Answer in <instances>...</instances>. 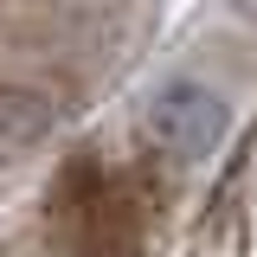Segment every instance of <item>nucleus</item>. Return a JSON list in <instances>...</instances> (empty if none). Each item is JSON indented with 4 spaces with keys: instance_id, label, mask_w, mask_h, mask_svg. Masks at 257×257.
Masks as SVG:
<instances>
[{
    "instance_id": "obj_1",
    "label": "nucleus",
    "mask_w": 257,
    "mask_h": 257,
    "mask_svg": "<svg viewBox=\"0 0 257 257\" xmlns=\"http://www.w3.org/2000/svg\"><path fill=\"white\" fill-rule=\"evenodd\" d=\"M225 128H231V109L199 77H167L142 96V142L167 161H206L225 142Z\"/></svg>"
},
{
    "instance_id": "obj_2",
    "label": "nucleus",
    "mask_w": 257,
    "mask_h": 257,
    "mask_svg": "<svg viewBox=\"0 0 257 257\" xmlns=\"http://www.w3.org/2000/svg\"><path fill=\"white\" fill-rule=\"evenodd\" d=\"M58 122V109H52V96L32 90V84H0V167H13V161H26L45 135Z\"/></svg>"
}]
</instances>
